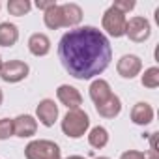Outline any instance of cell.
I'll return each mask as SVG.
<instances>
[{"instance_id":"obj_1","label":"cell","mask_w":159,"mask_h":159,"mask_svg":"<svg viewBox=\"0 0 159 159\" xmlns=\"http://www.w3.org/2000/svg\"><path fill=\"white\" fill-rule=\"evenodd\" d=\"M58 56L64 69L79 81H90L101 75L111 60L109 38L96 26H77L67 30L58 43Z\"/></svg>"},{"instance_id":"obj_2","label":"cell","mask_w":159,"mask_h":159,"mask_svg":"<svg viewBox=\"0 0 159 159\" xmlns=\"http://www.w3.org/2000/svg\"><path fill=\"white\" fill-rule=\"evenodd\" d=\"M90 127V116L83 109L67 111V114L62 120V131L69 139H81Z\"/></svg>"},{"instance_id":"obj_3","label":"cell","mask_w":159,"mask_h":159,"mask_svg":"<svg viewBox=\"0 0 159 159\" xmlns=\"http://www.w3.org/2000/svg\"><path fill=\"white\" fill-rule=\"evenodd\" d=\"M26 159H60V146L52 140H32L25 148Z\"/></svg>"},{"instance_id":"obj_4","label":"cell","mask_w":159,"mask_h":159,"mask_svg":"<svg viewBox=\"0 0 159 159\" xmlns=\"http://www.w3.org/2000/svg\"><path fill=\"white\" fill-rule=\"evenodd\" d=\"M125 15L122 11H118L114 6H111L105 13H103V19H101V25H103V30L112 36V38H122L125 36Z\"/></svg>"},{"instance_id":"obj_5","label":"cell","mask_w":159,"mask_h":159,"mask_svg":"<svg viewBox=\"0 0 159 159\" xmlns=\"http://www.w3.org/2000/svg\"><path fill=\"white\" fill-rule=\"evenodd\" d=\"M28 64L23 60H10L6 64H2L0 67V79L4 83H21L23 79L28 77Z\"/></svg>"},{"instance_id":"obj_6","label":"cell","mask_w":159,"mask_h":159,"mask_svg":"<svg viewBox=\"0 0 159 159\" xmlns=\"http://www.w3.org/2000/svg\"><path fill=\"white\" fill-rule=\"evenodd\" d=\"M150 34H152V26L146 17H131L125 23V36L135 43L146 41L150 38Z\"/></svg>"},{"instance_id":"obj_7","label":"cell","mask_w":159,"mask_h":159,"mask_svg":"<svg viewBox=\"0 0 159 159\" xmlns=\"http://www.w3.org/2000/svg\"><path fill=\"white\" fill-rule=\"evenodd\" d=\"M56 98L64 107H67V111L81 109V105H83L81 92H79L75 86H69V84H60L58 90H56Z\"/></svg>"},{"instance_id":"obj_8","label":"cell","mask_w":159,"mask_h":159,"mask_svg":"<svg viewBox=\"0 0 159 159\" xmlns=\"http://www.w3.org/2000/svg\"><path fill=\"white\" fill-rule=\"evenodd\" d=\"M142 69V60L137 56V54H124L118 64H116V71L120 77L124 79H133L140 73Z\"/></svg>"},{"instance_id":"obj_9","label":"cell","mask_w":159,"mask_h":159,"mask_svg":"<svg viewBox=\"0 0 159 159\" xmlns=\"http://www.w3.org/2000/svg\"><path fill=\"white\" fill-rule=\"evenodd\" d=\"M36 116L45 127H52L58 118V105L52 99H41L36 107Z\"/></svg>"},{"instance_id":"obj_10","label":"cell","mask_w":159,"mask_h":159,"mask_svg":"<svg viewBox=\"0 0 159 159\" xmlns=\"http://www.w3.org/2000/svg\"><path fill=\"white\" fill-rule=\"evenodd\" d=\"M38 131V120L30 114H19L17 118H13V135L21 137V139H28L32 135H36Z\"/></svg>"},{"instance_id":"obj_11","label":"cell","mask_w":159,"mask_h":159,"mask_svg":"<svg viewBox=\"0 0 159 159\" xmlns=\"http://www.w3.org/2000/svg\"><path fill=\"white\" fill-rule=\"evenodd\" d=\"M90 99L94 101V105L98 107V105H101V103H105L114 92L111 90V84L105 81V79H96V81H92V84H90Z\"/></svg>"},{"instance_id":"obj_12","label":"cell","mask_w":159,"mask_h":159,"mask_svg":"<svg viewBox=\"0 0 159 159\" xmlns=\"http://www.w3.org/2000/svg\"><path fill=\"white\" fill-rule=\"evenodd\" d=\"M62 8V19H64V28H75L77 25H81L83 21V10L75 2L60 4Z\"/></svg>"},{"instance_id":"obj_13","label":"cell","mask_w":159,"mask_h":159,"mask_svg":"<svg viewBox=\"0 0 159 159\" xmlns=\"http://www.w3.org/2000/svg\"><path fill=\"white\" fill-rule=\"evenodd\" d=\"M131 122L137 125H148L153 122V109L146 101H139L131 109Z\"/></svg>"},{"instance_id":"obj_14","label":"cell","mask_w":159,"mask_h":159,"mask_svg":"<svg viewBox=\"0 0 159 159\" xmlns=\"http://www.w3.org/2000/svg\"><path fill=\"white\" fill-rule=\"evenodd\" d=\"M28 51L34 54V56H45L49 54L51 51V39L41 34V32H36L28 38Z\"/></svg>"},{"instance_id":"obj_15","label":"cell","mask_w":159,"mask_h":159,"mask_svg":"<svg viewBox=\"0 0 159 159\" xmlns=\"http://www.w3.org/2000/svg\"><path fill=\"white\" fill-rule=\"evenodd\" d=\"M96 111H98V114H99V116H103V118H107V120L116 118V116L120 114V111H122V101H120V98H118L116 94H112L105 103L98 105V107H96Z\"/></svg>"},{"instance_id":"obj_16","label":"cell","mask_w":159,"mask_h":159,"mask_svg":"<svg viewBox=\"0 0 159 159\" xmlns=\"http://www.w3.org/2000/svg\"><path fill=\"white\" fill-rule=\"evenodd\" d=\"M43 23L51 30L64 28V19H62V8H60V4H52L49 10L43 11Z\"/></svg>"},{"instance_id":"obj_17","label":"cell","mask_w":159,"mask_h":159,"mask_svg":"<svg viewBox=\"0 0 159 159\" xmlns=\"http://www.w3.org/2000/svg\"><path fill=\"white\" fill-rule=\"evenodd\" d=\"M19 39V28L13 23H0V45L13 47Z\"/></svg>"},{"instance_id":"obj_18","label":"cell","mask_w":159,"mask_h":159,"mask_svg":"<svg viewBox=\"0 0 159 159\" xmlns=\"http://www.w3.org/2000/svg\"><path fill=\"white\" fill-rule=\"evenodd\" d=\"M88 142L92 148L96 150H101L109 144V131L103 127V125H96L92 127V131L88 133Z\"/></svg>"},{"instance_id":"obj_19","label":"cell","mask_w":159,"mask_h":159,"mask_svg":"<svg viewBox=\"0 0 159 159\" xmlns=\"http://www.w3.org/2000/svg\"><path fill=\"white\" fill-rule=\"evenodd\" d=\"M32 10V4L28 0H10L8 2V11L15 17H23Z\"/></svg>"},{"instance_id":"obj_20","label":"cell","mask_w":159,"mask_h":159,"mask_svg":"<svg viewBox=\"0 0 159 159\" xmlns=\"http://www.w3.org/2000/svg\"><path fill=\"white\" fill-rule=\"evenodd\" d=\"M140 83H142V86H146V88H150V90H153V88H157L159 86V67H148L146 71H144V75L140 77Z\"/></svg>"},{"instance_id":"obj_21","label":"cell","mask_w":159,"mask_h":159,"mask_svg":"<svg viewBox=\"0 0 159 159\" xmlns=\"http://www.w3.org/2000/svg\"><path fill=\"white\" fill-rule=\"evenodd\" d=\"M10 137H13V120L0 118V140H6Z\"/></svg>"},{"instance_id":"obj_22","label":"cell","mask_w":159,"mask_h":159,"mask_svg":"<svg viewBox=\"0 0 159 159\" xmlns=\"http://www.w3.org/2000/svg\"><path fill=\"white\" fill-rule=\"evenodd\" d=\"M112 6H114L118 11H122V13L125 15V13H129L131 10H135L137 4H135V0H118V2H114Z\"/></svg>"},{"instance_id":"obj_23","label":"cell","mask_w":159,"mask_h":159,"mask_svg":"<svg viewBox=\"0 0 159 159\" xmlns=\"http://www.w3.org/2000/svg\"><path fill=\"white\" fill-rule=\"evenodd\" d=\"M155 135H157V133H152L150 150H148V153H146V159H159V153H157V148H155Z\"/></svg>"},{"instance_id":"obj_24","label":"cell","mask_w":159,"mask_h":159,"mask_svg":"<svg viewBox=\"0 0 159 159\" xmlns=\"http://www.w3.org/2000/svg\"><path fill=\"white\" fill-rule=\"evenodd\" d=\"M120 159H146V153H142L139 150H127L120 155Z\"/></svg>"},{"instance_id":"obj_25","label":"cell","mask_w":159,"mask_h":159,"mask_svg":"<svg viewBox=\"0 0 159 159\" xmlns=\"http://www.w3.org/2000/svg\"><path fill=\"white\" fill-rule=\"evenodd\" d=\"M52 4H56L54 0H38V2H36V8H38V10H43V11H45V10H49V8H51Z\"/></svg>"},{"instance_id":"obj_26","label":"cell","mask_w":159,"mask_h":159,"mask_svg":"<svg viewBox=\"0 0 159 159\" xmlns=\"http://www.w3.org/2000/svg\"><path fill=\"white\" fill-rule=\"evenodd\" d=\"M66 159H84L83 155H69V157H66Z\"/></svg>"},{"instance_id":"obj_27","label":"cell","mask_w":159,"mask_h":159,"mask_svg":"<svg viewBox=\"0 0 159 159\" xmlns=\"http://www.w3.org/2000/svg\"><path fill=\"white\" fill-rule=\"evenodd\" d=\"M2 101H4V94H2V90H0V105H2Z\"/></svg>"},{"instance_id":"obj_28","label":"cell","mask_w":159,"mask_h":159,"mask_svg":"<svg viewBox=\"0 0 159 159\" xmlns=\"http://www.w3.org/2000/svg\"><path fill=\"white\" fill-rule=\"evenodd\" d=\"M94 159H109V157H94Z\"/></svg>"},{"instance_id":"obj_29","label":"cell","mask_w":159,"mask_h":159,"mask_svg":"<svg viewBox=\"0 0 159 159\" xmlns=\"http://www.w3.org/2000/svg\"><path fill=\"white\" fill-rule=\"evenodd\" d=\"M0 67H2V58H0Z\"/></svg>"}]
</instances>
